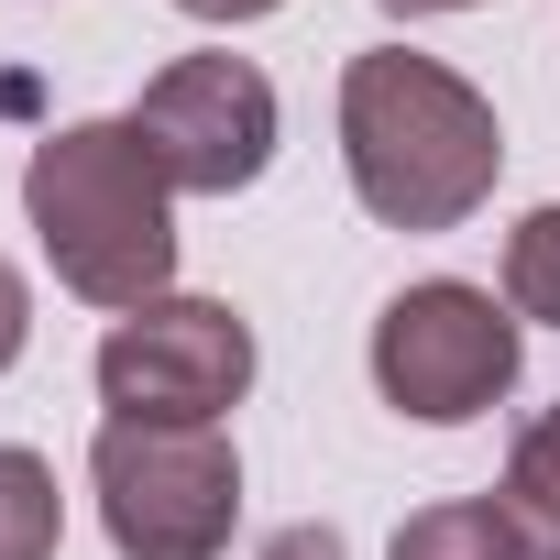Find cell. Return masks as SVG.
<instances>
[{"label":"cell","mask_w":560,"mask_h":560,"mask_svg":"<svg viewBox=\"0 0 560 560\" xmlns=\"http://www.w3.org/2000/svg\"><path fill=\"white\" fill-rule=\"evenodd\" d=\"M341 165L385 231H462L494 198L505 132L472 78H451L418 45H374L341 67Z\"/></svg>","instance_id":"cell-1"},{"label":"cell","mask_w":560,"mask_h":560,"mask_svg":"<svg viewBox=\"0 0 560 560\" xmlns=\"http://www.w3.org/2000/svg\"><path fill=\"white\" fill-rule=\"evenodd\" d=\"M23 220L56 264V287L89 308H154L176 287V187L132 121H67L23 165Z\"/></svg>","instance_id":"cell-2"},{"label":"cell","mask_w":560,"mask_h":560,"mask_svg":"<svg viewBox=\"0 0 560 560\" xmlns=\"http://www.w3.org/2000/svg\"><path fill=\"white\" fill-rule=\"evenodd\" d=\"M100 527L121 560H220L242 516V462L220 429H165V418H100L89 440Z\"/></svg>","instance_id":"cell-3"},{"label":"cell","mask_w":560,"mask_h":560,"mask_svg":"<svg viewBox=\"0 0 560 560\" xmlns=\"http://www.w3.org/2000/svg\"><path fill=\"white\" fill-rule=\"evenodd\" d=\"M374 385L396 418L418 429H462L516 385V308H494L462 275H429V287H396L374 319Z\"/></svg>","instance_id":"cell-4"},{"label":"cell","mask_w":560,"mask_h":560,"mask_svg":"<svg viewBox=\"0 0 560 560\" xmlns=\"http://www.w3.org/2000/svg\"><path fill=\"white\" fill-rule=\"evenodd\" d=\"M253 385V330L220 298H154L110 319L100 341V396L110 418H165V429H220Z\"/></svg>","instance_id":"cell-5"},{"label":"cell","mask_w":560,"mask_h":560,"mask_svg":"<svg viewBox=\"0 0 560 560\" xmlns=\"http://www.w3.org/2000/svg\"><path fill=\"white\" fill-rule=\"evenodd\" d=\"M121 121L143 132L176 198H231L275 165V78L253 56H176Z\"/></svg>","instance_id":"cell-6"},{"label":"cell","mask_w":560,"mask_h":560,"mask_svg":"<svg viewBox=\"0 0 560 560\" xmlns=\"http://www.w3.org/2000/svg\"><path fill=\"white\" fill-rule=\"evenodd\" d=\"M385 560H538V549H527V527L494 494H451V505H418Z\"/></svg>","instance_id":"cell-7"},{"label":"cell","mask_w":560,"mask_h":560,"mask_svg":"<svg viewBox=\"0 0 560 560\" xmlns=\"http://www.w3.org/2000/svg\"><path fill=\"white\" fill-rule=\"evenodd\" d=\"M494 505L527 527L538 560H560V407H538V418L516 429V451H505V494H494Z\"/></svg>","instance_id":"cell-8"},{"label":"cell","mask_w":560,"mask_h":560,"mask_svg":"<svg viewBox=\"0 0 560 560\" xmlns=\"http://www.w3.org/2000/svg\"><path fill=\"white\" fill-rule=\"evenodd\" d=\"M56 538H67L56 472L34 451H0V560H56Z\"/></svg>","instance_id":"cell-9"},{"label":"cell","mask_w":560,"mask_h":560,"mask_svg":"<svg viewBox=\"0 0 560 560\" xmlns=\"http://www.w3.org/2000/svg\"><path fill=\"white\" fill-rule=\"evenodd\" d=\"M505 308L538 319V330H560V198L505 231Z\"/></svg>","instance_id":"cell-10"},{"label":"cell","mask_w":560,"mask_h":560,"mask_svg":"<svg viewBox=\"0 0 560 560\" xmlns=\"http://www.w3.org/2000/svg\"><path fill=\"white\" fill-rule=\"evenodd\" d=\"M23 341H34V287H23V264L0 253V374L23 363Z\"/></svg>","instance_id":"cell-11"},{"label":"cell","mask_w":560,"mask_h":560,"mask_svg":"<svg viewBox=\"0 0 560 560\" xmlns=\"http://www.w3.org/2000/svg\"><path fill=\"white\" fill-rule=\"evenodd\" d=\"M264 560H341V527H330V516H298V527L264 538Z\"/></svg>","instance_id":"cell-12"},{"label":"cell","mask_w":560,"mask_h":560,"mask_svg":"<svg viewBox=\"0 0 560 560\" xmlns=\"http://www.w3.org/2000/svg\"><path fill=\"white\" fill-rule=\"evenodd\" d=\"M176 12H198V23H264L275 0H176Z\"/></svg>","instance_id":"cell-13"},{"label":"cell","mask_w":560,"mask_h":560,"mask_svg":"<svg viewBox=\"0 0 560 560\" xmlns=\"http://www.w3.org/2000/svg\"><path fill=\"white\" fill-rule=\"evenodd\" d=\"M385 12H407V23H418V12H483V0H385Z\"/></svg>","instance_id":"cell-14"}]
</instances>
